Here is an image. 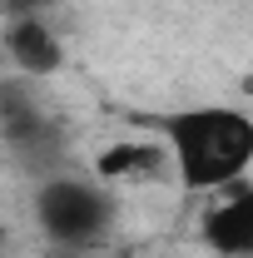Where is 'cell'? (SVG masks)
Masks as SVG:
<instances>
[{
	"mask_svg": "<svg viewBox=\"0 0 253 258\" xmlns=\"http://www.w3.org/2000/svg\"><path fill=\"white\" fill-rule=\"evenodd\" d=\"M40 224L45 233L65 243V248H85V243H95L104 224H109V204H104V194H95L90 184H75V179H55V184H45L40 194Z\"/></svg>",
	"mask_w": 253,
	"mask_h": 258,
	"instance_id": "2",
	"label": "cell"
},
{
	"mask_svg": "<svg viewBox=\"0 0 253 258\" xmlns=\"http://www.w3.org/2000/svg\"><path fill=\"white\" fill-rule=\"evenodd\" d=\"M223 194H228V199L209 209L204 233H209V243H214L223 258H243L253 248V194H248L243 179H228Z\"/></svg>",
	"mask_w": 253,
	"mask_h": 258,
	"instance_id": "3",
	"label": "cell"
},
{
	"mask_svg": "<svg viewBox=\"0 0 253 258\" xmlns=\"http://www.w3.org/2000/svg\"><path fill=\"white\" fill-rule=\"evenodd\" d=\"M174 164L189 189H223L228 179H243L253 154V124L238 109H189L169 119Z\"/></svg>",
	"mask_w": 253,
	"mask_h": 258,
	"instance_id": "1",
	"label": "cell"
},
{
	"mask_svg": "<svg viewBox=\"0 0 253 258\" xmlns=\"http://www.w3.org/2000/svg\"><path fill=\"white\" fill-rule=\"evenodd\" d=\"M164 164H169V154L154 144H114V149L99 154L95 174L99 179H154Z\"/></svg>",
	"mask_w": 253,
	"mask_h": 258,
	"instance_id": "5",
	"label": "cell"
},
{
	"mask_svg": "<svg viewBox=\"0 0 253 258\" xmlns=\"http://www.w3.org/2000/svg\"><path fill=\"white\" fill-rule=\"evenodd\" d=\"M0 5H5V15H10V20H20V15H40V10H45V5H55V0H0Z\"/></svg>",
	"mask_w": 253,
	"mask_h": 258,
	"instance_id": "6",
	"label": "cell"
},
{
	"mask_svg": "<svg viewBox=\"0 0 253 258\" xmlns=\"http://www.w3.org/2000/svg\"><path fill=\"white\" fill-rule=\"evenodd\" d=\"M5 50H10L15 70H25V75H55L60 70V40L50 35V25L40 15L10 20L5 25Z\"/></svg>",
	"mask_w": 253,
	"mask_h": 258,
	"instance_id": "4",
	"label": "cell"
}]
</instances>
